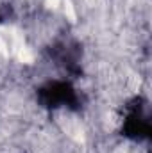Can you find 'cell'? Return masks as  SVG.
<instances>
[{"label":"cell","mask_w":152,"mask_h":153,"mask_svg":"<svg viewBox=\"0 0 152 153\" xmlns=\"http://www.w3.org/2000/svg\"><path fill=\"white\" fill-rule=\"evenodd\" d=\"M38 100L47 109H74L79 103L77 89L68 80H48L38 89Z\"/></svg>","instance_id":"6da1fadb"}]
</instances>
